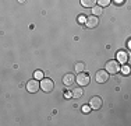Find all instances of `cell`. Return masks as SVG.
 I'll use <instances>...</instances> for the list:
<instances>
[{"label":"cell","instance_id":"obj_11","mask_svg":"<svg viewBox=\"0 0 131 126\" xmlns=\"http://www.w3.org/2000/svg\"><path fill=\"white\" fill-rule=\"evenodd\" d=\"M82 95H84V90H82V88H75V90L71 91V97H74V98H81Z\"/></svg>","mask_w":131,"mask_h":126},{"label":"cell","instance_id":"obj_10","mask_svg":"<svg viewBox=\"0 0 131 126\" xmlns=\"http://www.w3.org/2000/svg\"><path fill=\"white\" fill-rule=\"evenodd\" d=\"M81 4L86 8H92L96 4V0H81Z\"/></svg>","mask_w":131,"mask_h":126},{"label":"cell","instance_id":"obj_8","mask_svg":"<svg viewBox=\"0 0 131 126\" xmlns=\"http://www.w3.org/2000/svg\"><path fill=\"white\" fill-rule=\"evenodd\" d=\"M116 58H117V62L120 63V65H126L127 60H128V53H127L126 50H118Z\"/></svg>","mask_w":131,"mask_h":126},{"label":"cell","instance_id":"obj_19","mask_svg":"<svg viewBox=\"0 0 131 126\" xmlns=\"http://www.w3.org/2000/svg\"><path fill=\"white\" fill-rule=\"evenodd\" d=\"M64 97H66V98H70V97H71V93H66Z\"/></svg>","mask_w":131,"mask_h":126},{"label":"cell","instance_id":"obj_2","mask_svg":"<svg viewBox=\"0 0 131 126\" xmlns=\"http://www.w3.org/2000/svg\"><path fill=\"white\" fill-rule=\"evenodd\" d=\"M106 71H107L109 74H117L118 71H120V63L117 60H109L106 63Z\"/></svg>","mask_w":131,"mask_h":126},{"label":"cell","instance_id":"obj_6","mask_svg":"<svg viewBox=\"0 0 131 126\" xmlns=\"http://www.w3.org/2000/svg\"><path fill=\"white\" fill-rule=\"evenodd\" d=\"M102 104H103V101H102L101 97H92L89 100V108L91 109H101Z\"/></svg>","mask_w":131,"mask_h":126},{"label":"cell","instance_id":"obj_18","mask_svg":"<svg viewBox=\"0 0 131 126\" xmlns=\"http://www.w3.org/2000/svg\"><path fill=\"white\" fill-rule=\"evenodd\" d=\"M114 3H116L117 6H121V4H124V2H126V0H113Z\"/></svg>","mask_w":131,"mask_h":126},{"label":"cell","instance_id":"obj_14","mask_svg":"<svg viewBox=\"0 0 131 126\" xmlns=\"http://www.w3.org/2000/svg\"><path fill=\"white\" fill-rule=\"evenodd\" d=\"M96 3H98V6H101V7H107L112 3V0H96Z\"/></svg>","mask_w":131,"mask_h":126},{"label":"cell","instance_id":"obj_5","mask_svg":"<svg viewBox=\"0 0 131 126\" xmlns=\"http://www.w3.org/2000/svg\"><path fill=\"white\" fill-rule=\"evenodd\" d=\"M96 81H98L99 84H103L106 81L109 80V73L106 70H98L96 71V76H95Z\"/></svg>","mask_w":131,"mask_h":126},{"label":"cell","instance_id":"obj_7","mask_svg":"<svg viewBox=\"0 0 131 126\" xmlns=\"http://www.w3.org/2000/svg\"><path fill=\"white\" fill-rule=\"evenodd\" d=\"M98 24H99V18L96 15H91V17L85 18L86 28H95V27H98Z\"/></svg>","mask_w":131,"mask_h":126},{"label":"cell","instance_id":"obj_17","mask_svg":"<svg viewBox=\"0 0 131 126\" xmlns=\"http://www.w3.org/2000/svg\"><path fill=\"white\" fill-rule=\"evenodd\" d=\"M89 109H91V108H89V105H84L82 106V112H85V113H88Z\"/></svg>","mask_w":131,"mask_h":126},{"label":"cell","instance_id":"obj_1","mask_svg":"<svg viewBox=\"0 0 131 126\" xmlns=\"http://www.w3.org/2000/svg\"><path fill=\"white\" fill-rule=\"evenodd\" d=\"M39 87L42 88L45 93H50V91H53V88H54V83H53L52 78L43 77L42 80H40V83H39Z\"/></svg>","mask_w":131,"mask_h":126},{"label":"cell","instance_id":"obj_13","mask_svg":"<svg viewBox=\"0 0 131 126\" xmlns=\"http://www.w3.org/2000/svg\"><path fill=\"white\" fill-rule=\"evenodd\" d=\"M74 69H75V70L78 71V73H81V71H84V69H85V65H84L82 62H78V63H75Z\"/></svg>","mask_w":131,"mask_h":126},{"label":"cell","instance_id":"obj_15","mask_svg":"<svg viewBox=\"0 0 131 126\" xmlns=\"http://www.w3.org/2000/svg\"><path fill=\"white\" fill-rule=\"evenodd\" d=\"M43 77H45V76H43V73L40 70H36L35 74H34V78H36V80H42Z\"/></svg>","mask_w":131,"mask_h":126},{"label":"cell","instance_id":"obj_12","mask_svg":"<svg viewBox=\"0 0 131 126\" xmlns=\"http://www.w3.org/2000/svg\"><path fill=\"white\" fill-rule=\"evenodd\" d=\"M92 13H93V15H96V17H99V15H102V13H103V8H102L101 6L95 4V6L92 7Z\"/></svg>","mask_w":131,"mask_h":126},{"label":"cell","instance_id":"obj_20","mask_svg":"<svg viewBox=\"0 0 131 126\" xmlns=\"http://www.w3.org/2000/svg\"><path fill=\"white\" fill-rule=\"evenodd\" d=\"M18 2H20V3H24V2H25V0H18Z\"/></svg>","mask_w":131,"mask_h":126},{"label":"cell","instance_id":"obj_16","mask_svg":"<svg viewBox=\"0 0 131 126\" xmlns=\"http://www.w3.org/2000/svg\"><path fill=\"white\" fill-rule=\"evenodd\" d=\"M120 70L123 71V74H130V67H128V66H126V65H124L123 67H120Z\"/></svg>","mask_w":131,"mask_h":126},{"label":"cell","instance_id":"obj_9","mask_svg":"<svg viewBox=\"0 0 131 126\" xmlns=\"http://www.w3.org/2000/svg\"><path fill=\"white\" fill-rule=\"evenodd\" d=\"M74 83H75V77H74V74L67 73V74H64V76H63V84H64L66 87L73 86Z\"/></svg>","mask_w":131,"mask_h":126},{"label":"cell","instance_id":"obj_4","mask_svg":"<svg viewBox=\"0 0 131 126\" xmlns=\"http://www.w3.org/2000/svg\"><path fill=\"white\" fill-rule=\"evenodd\" d=\"M27 90H28V93H31V94L36 93V91L39 90V80H36V78L29 80L27 83Z\"/></svg>","mask_w":131,"mask_h":126},{"label":"cell","instance_id":"obj_3","mask_svg":"<svg viewBox=\"0 0 131 126\" xmlns=\"http://www.w3.org/2000/svg\"><path fill=\"white\" fill-rule=\"evenodd\" d=\"M89 80H91V77H89L88 73H84V71H81V73H78V77L75 78V81L78 83L80 87H85L89 84Z\"/></svg>","mask_w":131,"mask_h":126}]
</instances>
